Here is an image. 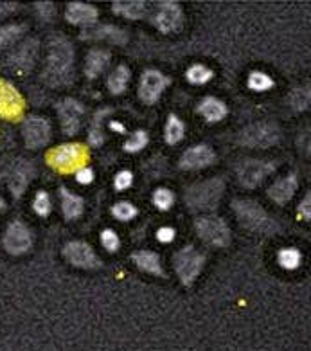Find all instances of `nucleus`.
<instances>
[{"label": "nucleus", "instance_id": "nucleus-26", "mask_svg": "<svg viewBox=\"0 0 311 351\" xmlns=\"http://www.w3.org/2000/svg\"><path fill=\"white\" fill-rule=\"evenodd\" d=\"M62 193V211L63 217L67 218V220H74L83 213V200L82 197H77L74 193L69 191L67 188L60 189Z\"/></svg>", "mask_w": 311, "mask_h": 351}, {"label": "nucleus", "instance_id": "nucleus-31", "mask_svg": "<svg viewBox=\"0 0 311 351\" xmlns=\"http://www.w3.org/2000/svg\"><path fill=\"white\" fill-rule=\"evenodd\" d=\"M186 76L192 85H203V83L211 82L212 71L209 67H203V65H192V67L187 69Z\"/></svg>", "mask_w": 311, "mask_h": 351}, {"label": "nucleus", "instance_id": "nucleus-41", "mask_svg": "<svg viewBox=\"0 0 311 351\" xmlns=\"http://www.w3.org/2000/svg\"><path fill=\"white\" fill-rule=\"evenodd\" d=\"M175 229L173 227H160L157 231V240L162 241V243H169V241H173V238H175Z\"/></svg>", "mask_w": 311, "mask_h": 351}, {"label": "nucleus", "instance_id": "nucleus-5", "mask_svg": "<svg viewBox=\"0 0 311 351\" xmlns=\"http://www.w3.org/2000/svg\"><path fill=\"white\" fill-rule=\"evenodd\" d=\"M281 139V130L277 125L266 123V121H259L254 125L247 126L240 135V141L243 146L249 148H270V146L277 145Z\"/></svg>", "mask_w": 311, "mask_h": 351}, {"label": "nucleus", "instance_id": "nucleus-30", "mask_svg": "<svg viewBox=\"0 0 311 351\" xmlns=\"http://www.w3.org/2000/svg\"><path fill=\"white\" fill-rule=\"evenodd\" d=\"M277 261L284 270H295L301 265V252L297 249H293V247L281 249L277 254Z\"/></svg>", "mask_w": 311, "mask_h": 351}, {"label": "nucleus", "instance_id": "nucleus-43", "mask_svg": "<svg viewBox=\"0 0 311 351\" xmlns=\"http://www.w3.org/2000/svg\"><path fill=\"white\" fill-rule=\"evenodd\" d=\"M310 207H311V195H306V198H304V200L301 202V206H299V215H301L304 220H310L311 218Z\"/></svg>", "mask_w": 311, "mask_h": 351}, {"label": "nucleus", "instance_id": "nucleus-29", "mask_svg": "<svg viewBox=\"0 0 311 351\" xmlns=\"http://www.w3.org/2000/svg\"><path fill=\"white\" fill-rule=\"evenodd\" d=\"M184 123L178 119L177 116H169L168 123H166V141H168V145H177L180 141L184 139Z\"/></svg>", "mask_w": 311, "mask_h": 351}, {"label": "nucleus", "instance_id": "nucleus-18", "mask_svg": "<svg viewBox=\"0 0 311 351\" xmlns=\"http://www.w3.org/2000/svg\"><path fill=\"white\" fill-rule=\"evenodd\" d=\"M214 162V152L209 146L198 145L192 146L182 155L180 159V168L184 169H201L211 166Z\"/></svg>", "mask_w": 311, "mask_h": 351}, {"label": "nucleus", "instance_id": "nucleus-20", "mask_svg": "<svg viewBox=\"0 0 311 351\" xmlns=\"http://www.w3.org/2000/svg\"><path fill=\"white\" fill-rule=\"evenodd\" d=\"M297 191V177L295 175H288V177L281 178L277 182L273 184L272 188L269 189V195L273 202L279 204V206H284L293 198Z\"/></svg>", "mask_w": 311, "mask_h": 351}, {"label": "nucleus", "instance_id": "nucleus-14", "mask_svg": "<svg viewBox=\"0 0 311 351\" xmlns=\"http://www.w3.org/2000/svg\"><path fill=\"white\" fill-rule=\"evenodd\" d=\"M169 85V77L164 76L160 71H155V69H149L140 77L139 85V96L144 103H155L158 97L162 96V92L166 90V87Z\"/></svg>", "mask_w": 311, "mask_h": 351}, {"label": "nucleus", "instance_id": "nucleus-39", "mask_svg": "<svg viewBox=\"0 0 311 351\" xmlns=\"http://www.w3.org/2000/svg\"><path fill=\"white\" fill-rule=\"evenodd\" d=\"M132 184H134V175L129 173V171H121V173L115 175V180H114L115 189L125 191V189H128Z\"/></svg>", "mask_w": 311, "mask_h": 351}, {"label": "nucleus", "instance_id": "nucleus-24", "mask_svg": "<svg viewBox=\"0 0 311 351\" xmlns=\"http://www.w3.org/2000/svg\"><path fill=\"white\" fill-rule=\"evenodd\" d=\"M114 13L129 20H140L148 15V4L140 0H126V2H114Z\"/></svg>", "mask_w": 311, "mask_h": 351}, {"label": "nucleus", "instance_id": "nucleus-16", "mask_svg": "<svg viewBox=\"0 0 311 351\" xmlns=\"http://www.w3.org/2000/svg\"><path fill=\"white\" fill-rule=\"evenodd\" d=\"M36 56H38V42L27 40L8 58V69L16 74L27 73L29 69H33Z\"/></svg>", "mask_w": 311, "mask_h": 351}, {"label": "nucleus", "instance_id": "nucleus-17", "mask_svg": "<svg viewBox=\"0 0 311 351\" xmlns=\"http://www.w3.org/2000/svg\"><path fill=\"white\" fill-rule=\"evenodd\" d=\"M33 164L27 162V160H18V162H14L13 168H11L10 171V177H8V186H10L11 195H13L14 198L22 197L29 184H31V180H33Z\"/></svg>", "mask_w": 311, "mask_h": 351}, {"label": "nucleus", "instance_id": "nucleus-7", "mask_svg": "<svg viewBox=\"0 0 311 351\" xmlns=\"http://www.w3.org/2000/svg\"><path fill=\"white\" fill-rule=\"evenodd\" d=\"M175 270H177L178 278L182 279L184 285H192V281L200 276L206 258L192 247H184L175 254Z\"/></svg>", "mask_w": 311, "mask_h": 351}, {"label": "nucleus", "instance_id": "nucleus-45", "mask_svg": "<svg viewBox=\"0 0 311 351\" xmlns=\"http://www.w3.org/2000/svg\"><path fill=\"white\" fill-rule=\"evenodd\" d=\"M14 10H16V4H2V2H0V19H2V16H8L11 11Z\"/></svg>", "mask_w": 311, "mask_h": 351}, {"label": "nucleus", "instance_id": "nucleus-27", "mask_svg": "<svg viewBox=\"0 0 311 351\" xmlns=\"http://www.w3.org/2000/svg\"><path fill=\"white\" fill-rule=\"evenodd\" d=\"M129 82V71L126 65H119V67L115 69L114 73L108 76V90L115 96H119L123 92L126 90Z\"/></svg>", "mask_w": 311, "mask_h": 351}, {"label": "nucleus", "instance_id": "nucleus-11", "mask_svg": "<svg viewBox=\"0 0 311 351\" xmlns=\"http://www.w3.org/2000/svg\"><path fill=\"white\" fill-rule=\"evenodd\" d=\"M63 256L69 263L77 269H97L101 265L94 249L85 241H69L67 245L63 247Z\"/></svg>", "mask_w": 311, "mask_h": 351}, {"label": "nucleus", "instance_id": "nucleus-28", "mask_svg": "<svg viewBox=\"0 0 311 351\" xmlns=\"http://www.w3.org/2000/svg\"><path fill=\"white\" fill-rule=\"evenodd\" d=\"M22 33H24V27H22V25H2V27H0V53L5 51L8 47H11V45L22 36Z\"/></svg>", "mask_w": 311, "mask_h": 351}, {"label": "nucleus", "instance_id": "nucleus-13", "mask_svg": "<svg viewBox=\"0 0 311 351\" xmlns=\"http://www.w3.org/2000/svg\"><path fill=\"white\" fill-rule=\"evenodd\" d=\"M24 97L11 83L0 80V117L14 121L24 112Z\"/></svg>", "mask_w": 311, "mask_h": 351}, {"label": "nucleus", "instance_id": "nucleus-1", "mask_svg": "<svg viewBox=\"0 0 311 351\" xmlns=\"http://www.w3.org/2000/svg\"><path fill=\"white\" fill-rule=\"evenodd\" d=\"M72 65H74V51L63 36L51 40L47 53V65L43 77L51 85H63L71 80Z\"/></svg>", "mask_w": 311, "mask_h": 351}, {"label": "nucleus", "instance_id": "nucleus-44", "mask_svg": "<svg viewBox=\"0 0 311 351\" xmlns=\"http://www.w3.org/2000/svg\"><path fill=\"white\" fill-rule=\"evenodd\" d=\"M38 5V11H40V15H42V19H45V20H51L53 19V15H54V8H53V4H36Z\"/></svg>", "mask_w": 311, "mask_h": 351}, {"label": "nucleus", "instance_id": "nucleus-15", "mask_svg": "<svg viewBox=\"0 0 311 351\" xmlns=\"http://www.w3.org/2000/svg\"><path fill=\"white\" fill-rule=\"evenodd\" d=\"M83 114H85V108L79 101L67 97L63 99L60 105H58V116L62 121V130L65 135H74L77 134L79 126H82Z\"/></svg>", "mask_w": 311, "mask_h": 351}, {"label": "nucleus", "instance_id": "nucleus-36", "mask_svg": "<svg viewBox=\"0 0 311 351\" xmlns=\"http://www.w3.org/2000/svg\"><path fill=\"white\" fill-rule=\"evenodd\" d=\"M175 202V195L169 189L160 188L153 193V204L160 209V211H168L169 207Z\"/></svg>", "mask_w": 311, "mask_h": 351}, {"label": "nucleus", "instance_id": "nucleus-23", "mask_svg": "<svg viewBox=\"0 0 311 351\" xmlns=\"http://www.w3.org/2000/svg\"><path fill=\"white\" fill-rule=\"evenodd\" d=\"M132 260L135 261V265L139 267L142 272L153 276H164L162 263H160V258L155 252H149V250H139L132 256Z\"/></svg>", "mask_w": 311, "mask_h": 351}, {"label": "nucleus", "instance_id": "nucleus-6", "mask_svg": "<svg viewBox=\"0 0 311 351\" xmlns=\"http://www.w3.org/2000/svg\"><path fill=\"white\" fill-rule=\"evenodd\" d=\"M34 243L33 232L25 226L24 221L14 220L11 221L8 229H5L4 236H2V247L5 252H10L11 256H22L31 250Z\"/></svg>", "mask_w": 311, "mask_h": 351}, {"label": "nucleus", "instance_id": "nucleus-33", "mask_svg": "<svg viewBox=\"0 0 311 351\" xmlns=\"http://www.w3.org/2000/svg\"><path fill=\"white\" fill-rule=\"evenodd\" d=\"M288 101L292 105L293 110H306L310 105V90L308 88H295L290 92Z\"/></svg>", "mask_w": 311, "mask_h": 351}, {"label": "nucleus", "instance_id": "nucleus-21", "mask_svg": "<svg viewBox=\"0 0 311 351\" xmlns=\"http://www.w3.org/2000/svg\"><path fill=\"white\" fill-rule=\"evenodd\" d=\"M108 63H110V54L103 51V49H94L88 53L86 56V63H85V74L86 77H90V80H96L99 77V74L108 67Z\"/></svg>", "mask_w": 311, "mask_h": 351}, {"label": "nucleus", "instance_id": "nucleus-22", "mask_svg": "<svg viewBox=\"0 0 311 351\" xmlns=\"http://www.w3.org/2000/svg\"><path fill=\"white\" fill-rule=\"evenodd\" d=\"M83 38L105 40V42H110V44L123 45L128 42V34L123 29H119V27H115V25H103V27H97V29L90 31V33H85Z\"/></svg>", "mask_w": 311, "mask_h": 351}, {"label": "nucleus", "instance_id": "nucleus-38", "mask_svg": "<svg viewBox=\"0 0 311 351\" xmlns=\"http://www.w3.org/2000/svg\"><path fill=\"white\" fill-rule=\"evenodd\" d=\"M101 243H103V247H105L108 252H115L121 245L119 238H117V234H115L112 229H106V231L101 232Z\"/></svg>", "mask_w": 311, "mask_h": 351}, {"label": "nucleus", "instance_id": "nucleus-25", "mask_svg": "<svg viewBox=\"0 0 311 351\" xmlns=\"http://www.w3.org/2000/svg\"><path fill=\"white\" fill-rule=\"evenodd\" d=\"M200 114L207 119V123H218L227 116L225 103L216 99V97H206L198 106Z\"/></svg>", "mask_w": 311, "mask_h": 351}, {"label": "nucleus", "instance_id": "nucleus-8", "mask_svg": "<svg viewBox=\"0 0 311 351\" xmlns=\"http://www.w3.org/2000/svg\"><path fill=\"white\" fill-rule=\"evenodd\" d=\"M197 232L207 245L227 247L230 243V229L221 218H200L197 220Z\"/></svg>", "mask_w": 311, "mask_h": 351}, {"label": "nucleus", "instance_id": "nucleus-10", "mask_svg": "<svg viewBox=\"0 0 311 351\" xmlns=\"http://www.w3.org/2000/svg\"><path fill=\"white\" fill-rule=\"evenodd\" d=\"M184 15L177 2H160L153 13V24L158 31L169 34L182 27Z\"/></svg>", "mask_w": 311, "mask_h": 351}, {"label": "nucleus", "instance_id": "nucleus-19", "mask_svg": "<svg viewBox=\"0 0 311 351\" xmlns=\"http://www.w3.org/2000/svg\"><path fill=\"white\" fill-rule=\"evenodd\" d=\"M65 19L74 25H94L97 20V10L90 4H83V2H71L65 10Z\"/></svg>", "mask_w": 311, "mask_h": 351}, {"label": "nucleus", "instance_id": "nucleus-34", "mask_svg": "<svg viewBox=\"0 0 311 351\" xmlns=\"http://www.w3.org/2000/svg\"><path fill=\"white\" fill-rule=\"evenodd\" d=\"M146 145H148V134L139 130V132H135V134L126 141L125 152H128V154H137V152L146 148Z\"/></svg>", "mask_w": 311, "mask_h": 351}, {"label": "nucleus", "instance_id": "nucleus-32", "mask_svg": "<svg viewBox=\"0 0 311 351\" xmlns=\"http://www.w3.org/2000/svg\"><path fill=\"white\" fill-rule=\"evenodd\" d=\"M249 87L256 92H264L273 87V80L269 74L254 71V73L249 76Z\"/></svg>", "mask_w": 311, "mask_h": 351}, {"label": "nucleus", "instance_id": "nucleus-42", "mask_svg": "<svg viewBox=\"0 0 311 351\" xmlns=\"http://www.w3.org/2000/svg\"><path fill=\"white\" fill-rule=\"evenodd\" d=\"M88 143H90L92 146H101L103 143H105V135H103V132L99 130V128H92V132L88 134Z\"/></svg>", "mask_w": 311, "mask_h": 351}, {"label": "nucleus", "instance_id": "nucleus-46", "mask_svg": "<svg viewBox=\"0 0 311 351\" xmlns=\"http://www.w3.org/2000/svg\"><path fill=\"white\" fill-rule=\"evenodd\" d=\"M110 128L112 130H117V132H125V126L121 125V123H110Z\"/></svg>", "mask_w": 311, "mask_h": 351}, {"label": "nucleus", "instance_id": "nucleus-2", "mask_svg": "<svg viewBox=\"0 0 311 351\" xmlns=\"http://www.w3.org/2000/svg\"><path fill=\"white\" fill-rule=\"evenodd\" d=\"M232 207H234L236 217L240 218L241 226L250 231L261 232V234H273L279 231L275 220L259 204L252 200H234Z\"/></svg>", "mask_w": 311, "mask_h": 351}, {"label": "nucleus", "instance_id": "nucleus-9", "mask_svg": "<svg viewBox=\"0 0 311 351\" xmlns=\"http://www.w3.org/2000/svg\"><path fill=\"white\" fill-rule=\"evenodd\" d=\"M22 135L27 148L40 149L47 145L51 139V125L47 119L40 116H31L22 125Z\"/></svg>", "mask_w": 311, "mask_h": 351}, {"label": "nucleus", "instance_id": "nucleus-12", "mask_svg": "<svg viewBox=\"0 0 311 351\" xmlns=\"http://www.w3.org/2000/svg\"><path fill=\"white\" fill-rule=\"evenodd\" d=\"M275 171V164L266 160H245L238 169V178L245 188H258L264 178Z\"/></svg>", "mask_w": 311, "mask_h": 351}, {"label": "nucleus", "instance_id": "nucleus-3", "mask_svg": "<svg viewBox=\"0 0 311 351\" xmlns=\"http://www.w3.org/2000/svg\"><path fill=\"white\" fill-rule=\"evenodd\" d=\"M223 189L225 186L221 178H209L187 189L186 202L192 211H211L220 204Z\"/></svg>", "mask_w": 311, "mask_h": 351}, {"label": "nucleus", "instance_id": "nucleus-35", "mask_svg": "<svg viewBox=\"0 0 311 351\" xmlns=\"http://www.w3.org/2000/svg\"><path fill=\"white\" fill-rule=\"evenodd\" d=\"M112 215H114L117 220L121 221H128L134 217H137V207L129 202H119L112 207Z\"/></svg>", "mask_w": 311, "mask_h": 351}, {"label": "nucleus", "instance_id": "nucleus-40", "mask_svg": "<svg viewBox=\"0 0 311 351\" xmlns=\"http://www.w3.org/2000/svg\"><path fill=\"white\" fill-rule=\"evenodd\" d=\"M76 180L79 184H90L92 180H94V171H92L88 166H85V168H82V169H77Z\"/></svg>", "mask_w": 311, "mask_h": 351}, {"label": "nucleus", "instance_id": "nucleus-4", "mask_svg": "<svg viewBox=\"0 0 311 351\" xmlns=\"http://www.w3.org/2000/svg\"><path fill=\"white\" fill-rule=\"evenodd\" d=\"M47 164L60 173H72L85 168L88 162V152L82 145H62L47 154Z\"/></svg>", "mask_w": 311, "mask_h": 351}, {"label": "nucleus", "instance_id": "nucleus-47", "mask_svg": "<svg viewBox=\"0 0 311 351\" xmlns=\"http://www.w3.org/2000/svg\"><path fill=\"white\" fill-rule=\"evenodd\" d=\"M5 211V200L2 198V195H0V213Z\"/></svg>", "mask_w": 311, "mask_h": 351}, {"label": "nucleus", "instance_id": "nucleus-37", "mask_svg": "<svg viewBox=\"0 0 311 351\" xmlns=\"http://www.w3.org/2000/svg\"><path fill=\"white\" fill-rule=\"evenodd\" d=\"M51 197H49L45 191H38L36 193V197H34V202H33V209L36 211V215L40 217H47L49 213H51Z\"/></svg>", "mask_w": 311, "mask_h": 351}]
</instances>
